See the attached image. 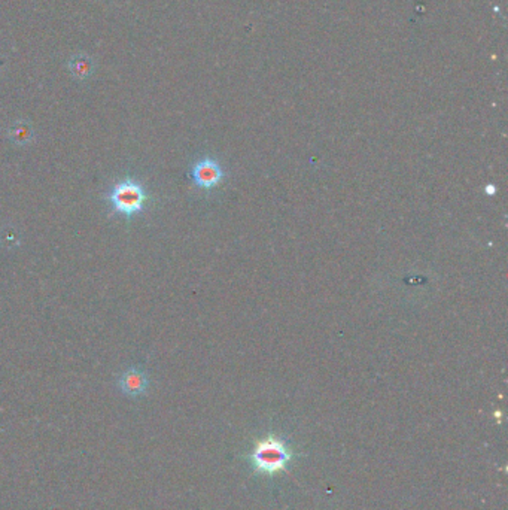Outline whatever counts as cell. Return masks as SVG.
<instances>
[{
  "mask_svg": "<svg viewBox=\"0 0 508 510\" xmlns=\"http://www.w3.org/2000/svg\"><path fill=\"white\" fill-rule=\"evenodd\" d=\"M295 452L291 444L275 434H268L258 440L248 455L250 466L255 473L265 476H275L288 469L291 461H294Z\"/></svg>",
  "mask_w": 508,
  "mask_h": 510,
  "instance_id": "6da1fadb",
  "label": "cell"
},
{
  "mask_svg": "<svg viewBox=\"0 0 508 510\" xmlns=\"http://www.w3.org/2000/svg\"><path fill=\"white\" fill-rule=\"evenodd\" d=\"M106 200L112 206L115 214L130 219L145 209L148 193L145 187L134 178H125L112 187L106 196Z\"/></svg>",
  "mask_w": 508,
  "mask_h": 510,
  "instance_id": "7a4b0ae2",
  "label": "cell"
},
{
  "mask_svg": "<svg viewBox=\"0 0 508 510\" xmlns=\"http://www.w3.org/2000/svg\"><path fill=\"white\" fill-rule=\"evenodd\" d=\"M191 178L199 188L212 189L224 178V169L215 158L204 157L193 165Z\"/></svg>",
  "mask_w": 508,
  "mask_h": 510,
  "instance_id": "3957f363",
  "label": "cell"
},
{
  "mask_svg": "<svg viewBox=\"0 0 508 510\" xmlns=\"http://www.w3.org/2000/svg\"><path fill=\"white\" fill-rule=\"evenodd\" d=\"M120 390L129 397H140L148 391V375L140 368H129L121 373L118 379Z\"/></svg>",
  "mask_w": 508,
  "mask_h": 510,
  "instance_id": "277c9868",
  "label": "cell"
},
{
  "mask_svg": "<svg viewBox=\"0 0 508 510\" xmlns=\"http://www.w3.org/2000/svg\"><path fill=\"white\" fill-rule=\"evenodd\" d=\"M8 136H9V139H11V142L14 143V145L27 147V145H30L31 142H33L35 132H33V127H31L28 123L17 121V123L11 125Z\"/></svg>",
  "mask_w": 508,
  "mask_h": 510,
  "instance_id": "5b68a950",
  "label": "cell"
},
{
  "mask_svg": "<svg viewBox=\"0 0 508 510\" xmlns=\"http://www.w3.org/2000/svg\"><path fill=\"white\" fill-rule=\"evenodd\" d=\"M72 69H73V73L79 78H87L88 73L91 72V66L87 65L85 60H79L76 65H73Z\"/></svg>",
  "mask_w": 508,
  "mask_h": 510,
  "instance_id": "8992f818",
  "label": "cell"
},
{
  "mask_svg": "<svg viewBox=\"0 0 508 510\" xmlns=\"http://www.w3.org/2000/svg\"><path fill=\"white\" fill-rule=\"evenodd\" d=\"M2 241L5 245H18L20 242V236L15 230H4L2 231Z\"/></svg>",
  "mask_w": 508,
  "mask_h": 510,
  "instance_id": "52a82bcc",
  "label": "cell"
}]
</instances>
